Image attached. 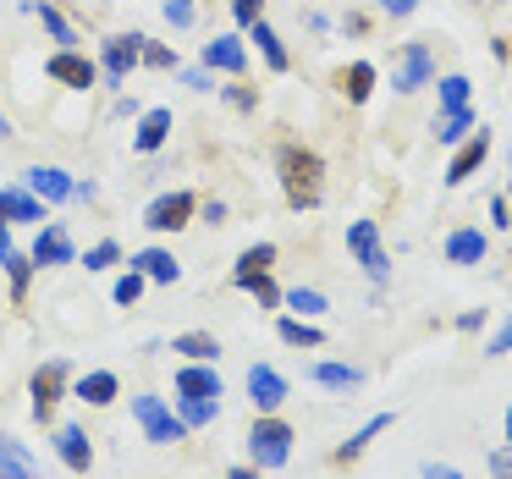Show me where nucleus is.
<instances>
[{
	"instance_id": "39448f33",
	"label": "nucleus",
	"mask_w": 512,
	"mask_h": 479,
	"mask_svg": "<svg viewBox=\"0 0 512 479\" xmlns=\"http://www.w3.org/2000/svg\"><path fill=\"white\" fill-rule=\"evenodd\" d=\"M133 413H138V424H144V435H149L155 446H171V441H182V435H188V424L171 419L160 397H138V402H133Z\"/></svg>"
},
{
	"instance_id": "9d476101",
	"label": "nucleus",
	"mask_w": 512,
	"mask_h": 479,
	"mask_svg": "<svg viewBox=\"0 0 512 479\" xmlns=\"http://www.w3.org/2000/svg\"><path fill=\"white\" fill-rule=\"evenodd\" d=\"M67 380H72L67 364H45V369L34 375V419H39V424L50 419V408H56V397H61V386H67Z\"/></svg>"
},
{
	"instance_id": "3c124183",
	"label": "nucleus",
	"mask_w": 512,
	"mask_h": 479,
	"mask_svg": "<svg viewBox=\"0 0 512 479\" xmlns=\"http://www.w3.org/2000/svg\"><path fill=\"white\" fill-rule=\"evenodd\" d=\"M226 479H259V468H232Z\"/></svg>"
},
{
	"instance_id": "f257e3e1",
	"label": "nucleus",
	"mask_w": 512,
	"mask_h": 479,
	"mask_svg": "<svg viewBox=\"0 0 512 479\" xmlns=\"http://www.w3.org/2000/svg\"><path fill=\"white\" fill-rule=\"evenodd\" d=\"M276 171H281V193H287L292 210H314L325 199V160L303 144H281L276 155Z\"/></svg>"
},
{
	"instance_id": "ea45409f",
	"label": "nucleus",
	"mask_w": 512,
	"mask_h": 479,
	"mask_svg": "<svg viewBox=\"0 0 512 479\" xmlns=\"http://www.w3.org/2000/svg\"><path fill=\"white\" fill-rule=\"evenodd\" d=\"M232 17H237L243 28H254L259 17H265V0H232Z\"/></svg>"
},
{
	"instance_id": "f3484780",
	"label": "nucleus",
	"mask_w": 512,
	"mask_h": 479,
	"mask_svg": "<svg viewBox=\"0 0 512 479\" xmlns=\"http://www.w3.org/2000/svg\"><path fill=\"white\" fill-rule=\"evenodd\" d=\"M270 265H276V248H270V243H259V248H243V259H237L232 281H237V287H248V281L270 276Z\"/></svg>"
},
{
	"instance_id": "58836bf2",
	"label": "nucleus",
	"mask_w": 512,
	"mask_h": 479,
	"mask_svg": "<svg viewBox=\"0 0 512 479\" xmlns=\"http://www.w3.org/2000/svg\"><path fill=\"white\" fill-rule=\"evenodd\" d=\"M248 292H254V298H259V309H276V303H281V287H276V281H270V276L248 281Z\"/></svg>"
},
{
	"instance_id": "79ce46f5",
	"label": "nucleus",
	"mask_w": 512,
	"mask_h": 479,
	"mask_svg": "<svg viewBox=\"0 0 512 479\" xmlns=\"http://www.w3.org/2000/svg\"><path fill=\"white\" fill-rule=\"evenodd\" d=\"M226 100H232L237 111H254V105H259V94H254V89H243V83H232V89H226Z\"/></svg>"
},
{
	"instance_id": "9b49d317",
	"label": "nucleus",
	"mask_w": 512,
	"mask_h": 479,
	"mask_svg": "<svg viewBox=\"0 0 512 479\" xmlns=\"http://www.w3.org/2000/svg\"><path fill=\"white\" fill-rule=\"evenodd\" d=\"M50 78L67 83V89H94V61L78 56V50H61V56H50Z\"/></svg>"
},
{
	"instance_id": "49530a36",
	"label": "nucleus",
	"mask_w": 512,
	"mask_h": 479,
	"mask_svg": "<svg viewBox=\"0 0 512 479\" xmlns=\"http://www.w3.org/2000/svg\"><path fill=\"white\" fill-rule=\"evenodd\" d=\"M204 221H210V226H226V204L210 199V204H204Z\"/></svg>"
},
{
	"instance_id": "473e14b6",
	"label": "nucleus",
	"mask_w": 512,
	"mask_h": 479,
	"mask_svg": "<svg viewBox=\"0 0 512 479\" xmlns=\"http://www.w3.org/2000/svg\"><path fill=\"white\" fill-rule=\"evenodd\" d=\"M435 89H441V105H446V111H463V105H468V89H474V83L452 72V78H441Z\"/></svg>"
},
{
	"instance_id": "393cba45",
	"label": "nucleus",
	"mask_w": 512,
	"mask_h": 479,
	"mask_svg": "<svg viewBox=\"0 0 512 479\" xmlns=\"http://www.w3.org/2000/svg\"><path fill=\"white\" fill-rule=\"evenodd\" d=\"M78 397L89 402V408H105V402H116V375H105V369L83 375V380H78Z\"/></svg>"
},
{
	"instance_id": "1a4fd4ad",
	"label": "nucleus",
	"mask_w": 512,
	"mask_h": 479,
	"mask_svg": "<svg viewBox=\"0 0 512 479\" xmlns=\"http://www.w3.org/2000/svg\"><path fill=\"white\" fill-rule=\"evenodd\" d=\"M138 56H144V34L105 39V72H111V83H127V72L138 67Z\"/></svg>"
},
{
	"instance_id": "423d86ee",
	"label": "nucleus",
	"mask_w": 512,
	"mask_h": 479,
	"mask_svg": "<svg viewBox=\"0 0 512 479\" xmlns=\"http://www.w3.org/2000/svg\"><path fill=\"white\" fill-rule=\"evenodd\" d=\"M193 210H199V199H193V193H166V199H155L144 210V226H149V232H182Z\"/></svg>"
},
{
	"instance_id": "b1692460",
	"label": "nucleus",
	"mask_w": 512,
	"mask_h": 479,
	"mask_svg": "<svg viewBox=\"0 0 512 479\" xmlns=\"http://www.w3.org/2000/svg\"><path fill=\"white\" fill-rule=\"evenodd\" d=\"M0 479H34V457L6 435H0Z\"/></svg>"
},
{
	"instance_id": "412c9836",
	"label": "nucleus",
	"mask_w": 512,
	"mask_h": 479,
	"mask_svg": "<svg viewBox=\"0 0 512 479\" xmlns=\"http://www.w3.org/2000/svg\"><path fill=\"white\" fill-rule=\"evenodd\" d=\"M320 386H331V391H358L364 386V369H353V364H314L309 369Z\"/></svg>"
},
{
	"instance_id": "4be33fe9",
	"label": "nucleus",
	"mask_w": 512,
	"mask_h": 479,
	"mask_svg": "<svg viewBox=\"0 0 512 479\" xmlns=\"http://www.w3.org/2000/svg\"><path fill=\"white\" fill-rule=\"evenodd\" d=\"M0 215H6V221H45V204L34 199V193H0Z\"/></svg>"
},
{
	"instance_id": "f704fd0d",
	"label": "nucleus",
	"mask_w": 512,
	"mask_h": 479,
	"mask_svg": "<svg viewBox=\"0 0 512 479\" xmlns=\"http://www.w3.org/2000/svg\"><path fill=\"white\" fill-rule=\"evenodd\" d=\"M287 303H292V309H298L303 314V320H314V314H325V298H320V292H287Z\"/></svg>"
},
{
	"instance_id": "6ab92c4d",
	"label": "nucleus",
	"mask_w": 512,
	"mask_h": 479,
	"mask_svg": "<svg viewBox=\"0 0 512 479\" xmlns=\"http://www.w3.org/2000/svg\"><path fill=\"white\" fill-rule=\"evenodd\" d=\"M380 430H391V413H375V419H369L364 430L353 435V441H347V446H336V463H342V468H347V463H358V457H364V446L375 441Z\"/></svg>"
},
{
	"instance_id": "6e6552de",
	"label": "nucleus",
	"mask_w": 512,
	"mask_h": 479,
	"mask_svg": "<svg viewBox=\"0 0 512 479\" xmlns=\"http://www.w3.org/2000/svg\"><path fill=\"white\" fill-rule=\"evenodd\" d=\"M485 155H490V133L479 127V133H474V138H468V144L452 155V166H446V182H452V188H463V182L474 177L479 166H485Z\"/></svg>"
},
{
	"instance_id": "7ed1b4c3",
	"label": "nucleus",
	"mask_w": 512,
	"mask_h": 479,
	"mask_svg": "<svg viewBox=\"0 0 512 479\" xmlns=\"http://www.w3.org/2000/svg\"><path fill=\"white\" fill-rule=\"evenodd\" d=\"M347 248H353L358 265H364L375 281H391V259H386V248H380L375 221H353V226H347Z\"/></svg>"
},
{
	"instance_id": "c9c22d12",
	"label": "nucleus",
	"mask_w": 512,
	"mask_h": 479,
	"mask_svg": "<svg viewBox=\"0 0 512 479\" xmlns=\"http://www.w3.org/2000/svg\"><path fill=\"white\" fill-rule=\"evenodd\" d=\"M138 61H144V67H155V72H171V67H177V50L149 45V39H144V56H138Z\"/></svg>"
},
{
	"instance_id": "f03ea898",
	"label": "nucleus",
	"mask_w": 512,
	"mask_h": 479,
	"mask_svg": "<svg viewBox=\"0 0 512 479\" xmlns=\"http://www.w3.org/2000/svg\"><path fill=\"white\" fill-rule=\"evenodd\" d=\"M248 452H254L259 468H281L292 457V424L287 419H270V413H259L254 430H248Z\"/></svg>"
},
{
	"instance_id": "a19ab883",
	"label": "nucleus",
	"mask_w": 512,
	"mask_h": 479,
	"mask_svg": "<svg viewBox=\"0 0 512 479\" xmlns=\"http://www.w3.org/2000/svg\"><path fill=\"white\" fill-rule=\"evenodd\" d=\"M166 17H171V28H188L193 23V0H166Z\"/></svg>"
},
{
	"instance_id": "aec40b11",
	"label": "nucleus",
	"mask_w": 512,
	"mask_h": 479,
	"mask_svg": "<svg viewBox=\"0 0 512 479\" xmlns=\"http://www.w3.org/2000/svg\"><path fill=\"white\" fill-rule=\"evenodd\" d=\"M166 138H171V111H149L144 122H138V138H133V144L144 149V155H155Z\"/></svg>"
},
{
	"instance_id": "f8f14e48",
	"label": "nucleus",
	"mask_w": 512,
	"mask_h": 479,
	"mask_svg": "<svg viewBox=\"0 0 512 479\" xmlns=\"http://www.w3.org/2000/svg\"><path fill=\"white\" fill-rule=\"evenodd\" d=\"M56 452H61V463H67L72 474H89L94 468V446H89V435H83L78 424H67V430L56 435Z\"/></svg>"
},
{
	"instance_id": "dca6fc26",
	"label": "nucleus",
	"mask_w": 512,
	"mask_h": 479,
	"mask_svg": "<svg viewBox=\"0 0 512 479\" xmlns=\"http://www.w3.org/2000/svg\"><path fill=\"white\" fill-rule=\"evenodd\" d=\"M446 259H452V265H479V259H485V232H474V226L452 232L446 237Z\"/></svg>"
},
{
	"instance_id": "bb28decb",
	"label": "nucleus",
	"mask_w": 512,
	"mask_h": 479,
	"mask_svg": "<svg viewBox=\"0 0 512 479\" xmlns=\"http://www.w3.org/2000/svg\"><path fill=\"white\" fill-rule=\"evenodd\" d=\"M248 34H254V45H259V50H265V61H270V67H276V72H287V67H292V56H287V50H281V39H276V28H270V23H265V17H259V23H254V28H248Z\"/></svg>"
},
{
	"instance_id": "5701e85b",
	"label": "nucleus",
	"mask_w": 512,
	"mask_h": 479,
	"mask_svg": "<svg viewBox=\"0 0 512 479\" xmlns=\"http://www.w3.org/2000/svg\"><path fill=\"white\" fill-rule=\"evenodd\" d=\"M133 265L144 270L149 281H177V276H182V265H177V259L166 254V248H144V254H138Z\"/></svg>"
},
{
	"instance_id": "0eeeda50",
	"label": "nucleus",
	"mask_w": 512,
	"mask_h": 479,
	"mask_svg": "<svg viewBox=\"0 0 512 479\" xmlns=\"http://www.w3.org/2000/svg\"><path fill=\"white\" fill-rule=\"evenodd\" d=\"M248 397H254V408H259V413H276L281 402H287V380H281L276 369L254 364V369H248Z\"/></svg>"
},
{
	"instance_id": "a211bd4d",
	"label": "nucleus",
	"mask_w": 512,
	"mask_h": 479,
	"mask_svg": "<svg viewBox=\"0 0 512 479\" xmlns=\"http://www.w3.org/2000/svg\"><path fill=\"white\" fill-rule=\"evenodd\" d=\"M177 391H182V397H221V375L204 369V364H188L177 375Z\"/></svg>"
},
{
	"instance_id": "2f4dec72",
	"label": "nucleus",
	"mask_w": 512,
	"mask_h": 479,
	"mask_svg": "<svg viewBox=\"0 0 512 479\" xmlns=\"http://www.w3.org/2000/svg\"><path fill=\"white\" fill-rule=\"evenodd\" d=\"M221 413V397H182V424H210Z\"/></svg>"
},
{
	"instance_id": "de8ad7c7",
	"label": "nucleus",
	"mask_w": 512,
	"mask_h": 479,
	"mask_svg": "<svg viewBox=\"0 0 512 479\" xmlns=\"http://www.w3.org/2000/svg\"><path fill=\"white\" fill-rule=\"evenodd\" d=\"M380 6H386V12H391V17H408V12H413V6H419V0H380Z\"/></svg>"
},
{
	"instance_id": "e433bc0d",
	"label": "nucleus",
	"mask_w": 512,
	"mask_h": 479,
	"mask_svg": "<svg viewBox=\"0 0 512 479\" xmlns=\"http://www.w3.org/2000/svg\"><path fill=\"white\" fill-rule=\"evenodd\" d=\"M144 270H127V276L122 281H116V303H138V292H144Z\"/></svg>"
},
{
	"instance_id": "a18cd8bd",
	"label": "nucleus",
	"mask_w": 512,
	"mask_h": 479,
	"mask_svg": "<svg viewBox=\"0 0 512 479\" xmlns=\"http://www.w3.org/2000/svg\"><path fill=\"white\" fill-rule=\"evenodd\" d=\"M501 353H512V320L501 325V336H496V342H490V358H501Z\"/></svg>"
},
{
	"instance_id": "8fccbe9b",
	"label": "nucleus",
	"mask_w": 512,
	"mask_h": 479,
	"mask_svg": "<svg viewBox=\"0 0 512 479\" xmlns=\"http://www.w3.org/2000/svg\"><path fill=\"white\" fill-rule=\"evenodd\" d=\"M6 226H12V221H6V215H0V259L12 254V237H6Z\"/></svg>"
},
{
	"instance_id": "4468645a",
	"label": "nucleus",
	"mask_w": 512,
	"mask_h": 479,
	"mask_svg": "<svg viewBox=\"0 0 512 479\" xmlns=\"http://www.w3.org/2000/svg\"><path fill=\"white\" fill-rule=\"evenodd\" d=\"M204 67H221V72H232V78H243V67H248V50L237 45V39H210L204 45Z\"/></svg>"
},
{
	"instance_id": "2eb2a0df",
	"label": "nucleus",
	"mask_w": 512,
	"mask_h": 479,
	"mask_svg": "<svg viewBox=\"0 0 512 479\" xmlns=\"http://www.w3.org/2000/svg\"><path fill=\"white\" fill-rule=\"evenodd\" d=\"M34 265H72V237L61 226H45L34 243Z\"/></svg>"
},
{
	"instance_id": "37998d69",
	"label": "nucleus",
	"mask_w": 512,
	"mask_h": 479,
	"mask_svg": "<svg viewBox=\"0 0 512 479\" xmlns=\"http://www.w3.org/2000/svg\"><path fill=\"white\" fill-rule=\"evenodd\" d=\"M490 474H496V479H512V446H507V452L490 457Z\"/></svg>"
},
{
	"instance_id": "a878e982",
	"label": "nucleus",
	"mask_w": 512,
	"mask_h": 479,
	"mask_svg": "<svg viewBox=\"0 0 512 479\" xmlns=\"http://www.w3.org/2000/svg\"><path fill=\"white\" fill-rule=\"evenodd\" d=\"M171 353H188L193 364H210V358L221 353V342H215L210 331H188V336H177V342H171Z\"/></svg>"
},
{
	"instance_id": "4c0bfd02",
	"label": "nucleus",
	"mask_w": 512,
	"mask_h": 479,
	"mask_svg": "<svg viewBox=\"0 0 512 479\" xmlns=\"http://www.w3.org/2000/svg\"><path fill=\"white\" fill-rule=\"evenodd\" d=\"M116 259H122V254H116V243H94L89 254H83V265H89V270H111Z\"/></svg>"
},
{
	"instance_id": "603ef678",
	"label": "nucleus",
	"mask_w": 512,
	"mask_h": 479,
	"mask_svg": "<svg viewBox=\"0 0 512 479\" xmlns=\"http://www.w3.org/2000/svg\"><path fill=\"white\" fill-rule=\"evenodd\" d=\"M507 446H512V408H507Z\"/></svg>"
},
{
	"instance_id": "ddd939ff",
	"label": "nucleus",
	"mask_w": 512,
	"mask_h": 479,
	"mask_svg": "<svg viewBox=\"0 0 512 479\" xmlns=\"http://www.w3.org/2000/svg\"><path fill=\"white\" fill-rule=\"evenodd\" d=\"M28 188H34V199H72V193H78V182L67 177V171L61 166H34L28 171Z\"/></svg>"
},
{
	"instance_id": "c03bdc74",
	"label": "nucleus",
	"mask_w": 512,
	"mask_h": 479,
	"mask_svg": "<svg viewBox=\"0 0 512 479\" xmlns=\"http://www.w3.org/2000/svg\"><path fill=\"white\" fill-rule=\"evenodd\" d=\"M490 221H496V226H512V204H507V199H490Z\"/></svg>"
},
{
	"instance_id": "c85d7f7f",
	"label": "nucleus",
	"mask_w": 512,
	"mask_h": 479,
	"mask_svg": "<svg viewBox=\"0 0 512 479\" xmlns=\"http://www.w3.org/2000/svg\"><path fill=\"white\" fill-rule=\"evenodd\" d=\"M463 133H474V111H468V105L463 111H446L441 122H435V144H457Z\"/></svg>"
},
{
	"instance_id": "20e7f679",
	"label": "nucleus",
	"mask_w": 512,
	"mask_h": 479,
	"mask_svg": "<svg viewBox=\"0 0 512 479\" xmlns=\"http://www.w3.org/2000/svg\"><path fill=\"white\" fill-rule=\"evenodd\" d=\"M430 78H435V56H430V45H424V39L402 45V61H397V78H391V89H397V94H413V89H424Z\"/></svg>"
},
{
	"instance_id": "c756f323",
	"label": "nucleus",
	"mask_w": 512,
	"mask_h": 479,
	"mask_svg": "<svg viewBox=\"0 0 512 479\" xmlns=\"http://www.w3.org/2000/svg\"><path fill=\"white\" fill-rule=\"evenodd\" d=\"M0 265H6V276H12V298L23 303L28 298V281H34V254H6Z\"/></svg>"
},
{
	"instance_id": "cd10ccee",
	"label": "nucleus",
	"mask_w": 512,
	"mask_h": 479,
	"mask_svg": "<svg viewBox=\"0 0 512 479\" xmlns=\"http://www.w3.org/2000/svg\"><path fill=\"white\" fill-rule=\"evenodd\" d=\"M369 89H375V67H369V61H353V67L342 72V94H347L353 105H364Z\"/></svg>"
},
{
	"instance_id": "09e8293b",
	"label": "nucleus",
	"mask_w": 512,
	"mask_h": 479,
	"mask_svg": "<svg viewBox=\"0 0 512 479\" xmlns=\"http://www.w3.org/2000/svg\"><path fill=\"white\" fill-rule=\"evenodd\" d=\"M424 479H463V474H457V468H435L430 463V468H424Z\"/></svg>"
},
{
	"instance_id": "7c9ffc66",
	"label": "nucleus",
	"mask_w": 512,
	"mask_h": 479,
	"mask_svg": "<svg viewBox=\"0 0 512 479\" xmlns=\"http://www.w3.org/2000/svg\"><path fill=\"white\" fill-rule=\"evenodd\" d=\"M276 331H281V342H287V347H320L325 342L320 325H309V320H281Z\"/></svg>"
},
{
	"instance_id": "72a5a7b5",
	"label": "nucleus",
	"mask_w": 512,
	"mask_h": 479,
	"mask_svg": "<svg viewBox=\"0 0 512 479\" xmlns=\"http://www.w3.org/2000/svg\"><path fill=\"white\" fill-rule=\"evenodd\" d=\"M39 23H45L50 34H56V45H78V34L67 28V17H61L56 6H45V0H39Z\"/></svg>"
}]
</instances>
